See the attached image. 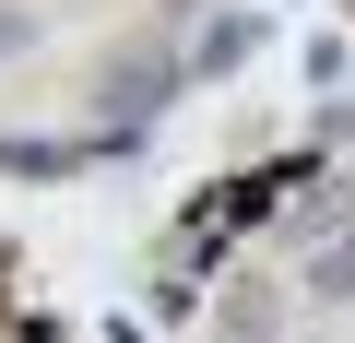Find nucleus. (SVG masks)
Segmentation results:
<instances>
[{
	"label": "nucleus",
	"instance_id": "f03ea898",
	"mask_svg": "<svg viewBox=\"0 0 355 343\" xmlns=\"http://www.w3.org/2000/svg\"><path fill=\"white\" fill-rule=\"evenodd\" d=\"M308 296H331V308H355V237H331V249L308 261Z\"/></svg>",
	"mask_w": 355,
	"mask_h": 343
},
{
	"label": "nucleus",
	"instance_id": "f257e3e1",
	"mask_svg": "<svg viewBox=\"0 0 355 343\" xmlns=\"http://www.w3.org/2000/svg\"><path fill=\"white\" fill-rule=\"evenodd\" d=\"M166 83H178V60H130V71H119V83H107V130H142V118H154V95H166Z\"/></svg>",
	"mask_w": 355,
	"mask_h": 343
}]
</instances>
